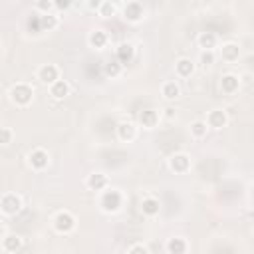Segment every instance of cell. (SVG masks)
<instances>
[{"instance_id": "obj_21", "label": "cell", "mask_w": 254, "mask_h": 254, "mask_svg": "<svg viewBox=\"0 0 254 254\" xmlns=\"http://www.w3.org/2000/svg\"><path fill=\"white\" fill-rule=\"evenodd\" d=\"M139 208H141L143 216L155 218V216H159V212H161V200H159L157 196H143Z\"/></svg>"}, {"instance_id": "obj_11", "label": "cell", "mask_w": 254, "mask_h": 254, "mask_svg": "<svg viewBox=\"0 0 254 254\" xmlns=\"http://www.w3.org/2000/svg\"><path fill=\"white\" fill-rule=\"evenodd\" d=\"M204 121L208 123L210 129L220 131V129H224V127L228 125V113H226V109H222V107H214V109H210V111L206 113Z\"/></svg>"}, {"instance_id": "obj_2", "label": "cell", "mask_w": 254, "mask_h": 254, "mask_svg": "<svg viewBox=\"0 0 254 254\" xmlns=\"http://www.w3.org/2000/svg\"><path fill=\"white\" fill-rule=\"evenodd\" d=\"M8 99L16 107H28L34 101V85L28 81H16L8 89Z\"/></svg>"}, {"instance_id": "obj_23", "label": "cell", "mask_w": 254, "mask_h": 254, "mask_svg": "<svg viewBox=\"0 0 254 254\" xmlns=\"http://www.w3.org/2000/svg\"><path fill=\"white\" fill-rule=\"evenodd\" d=\"M189 242H187V238H183V236H173V238H169L167 240V244H165V250L169 252V254H185V252H189Z\"/></svg>"}, {"instance_id": "obj_8", "label": "cell", "mask_w": 254, "mask_h": 254, "mask_svg": "<svg viewBox=\"0 0 254 254\" xmlns=\"http://www.w3.org/2000/svg\"><path fill=\"white\" fill-rule=\"evenodd\" d=\"M115 135H117V139L121 143H133L137 139V135H139V125L129 121V119H123V121H119L115 125Z\"/></svg>"}, {"instance_id": "obj_14", "label": "cell", "mask_w": 254, "mask_h": 254, "mask_svg": "<svg viewBox=\"0 0 254 254\" xmlns=\"http://www.w3.org/2000/svg\"><path fill=\"white\" fill-rule=\"evenodd\" d=\"M220 91L224 93V95H234V93H238V89H240V75H236V73H222L220 75Z\"/></svg>"}, {"instance_id": "obj_30", "label": "cell", "mask_w": 254, "mask_h": 254, "mask_svg": "<svg viewBox=\"0 0 254 254\" xmlns=\"http://www.w3.org/2000/svg\"><path fill=\"white\" fill-rule=\"evenodd\" d=\"M34 10L38 14H48V12L56 10V4H54V0H36L34 2Z\"/></svg>"}, {"instance_id": "obj_22", "label": "cell", "mask_w": 254, "mask_h": 254, "mask_svg": "<svg viewBox=\"0 0 254 254\" xmlns=\"http://www.w3.org/2000/svg\"><path fill=\"white\" fill-rule=\"evenodd\" d=\"M38 28L40 32H54L60 28V16L56 12H48V14H40L38 18Z\"/></svg>"}, {"instance_id": "obj_15", "label": "cell", "mask_w": 254, "mask_h": 254, "mask_svg": "<svg viewBox=\"0 0 254 254\" xmlns=\"http://www.w3.org/2000/svg\"><path fill=\"white\" fill-rule=\"evenodd\" d=\"M218 58L226 64H234L238 62L240 58V46L236 42H224L220 48H218Z\"/></svg>"}, {"instance_id": "obj_25", "label": "cell", "mask_w": 254, "mask_h": 254, "mask_svg": "<svg viewBox=\"0 0 254 254\" xmlns=\"http://www.w3.org/2000/svg\"><path fill=\"white\" fill-rule=\"evenodd\" d=\"M208 131H210V127H208V123L204 119H194L189 125V133H190L192 139H204Z\"/></svg>"}, {"instance_id": "obj_4", "label": "cell", "mask_w": 254, "mask_h": 254, "mask_svg": "<svg viewBox=\"0 0 254 254\" xmlns=\"http://www.w3.org/2000/svg\"><path fill=\"white\" fill-rule=\"evenodd\" d=\"M52 226H54V230L58 234H71L75 230V226H77V218H75V214L71 210L64 208V210H58L54 214Z\"/></svg>"}, {"instance_id": "obj_27", "label": "cell", "mask_w": 254, "mask_h": 254, "mask_svg": "<svg viewBox=\"0 0 254 254\" xmlns=\"http://www.w3.org/2000/svg\"><path fill=\"white\" fill-rule=\"evenodd\" d=\"M119 10H121V8H119L113 0H103V4H101V8H99V12H97V14H99L103 20H107V18H113Z\"/></svg>"}, {"instance_id": "obj_7", "label": "cell", "mask_w": 254, "mask_h": 254, "mask_svg": "<svg viewBox=\"0 0 254 254\" xmlns=\"http://www.w3.org/2000/svg\"><path fill=\"white\" fill-rule=\"evenodd\" d=\"M167 167H169V171L175 173V175H185V173L190 171V167H192V159H190L189 153L179 151V153L169 155V159H167Z\"/></svg>"}, {"instance_id": "obj_24", "label": "cell", "mask_w": 254, "mask_h": 254, "mask_svg": "<svg viewBox=\"0 0 254 254\" xmlns=\"http://www.w3.org/2000/svg\"><path fill=\"white\" fill-rule=\"evenodd\" d=\"M196 44L200 50H214L218 46V36L214 32H200L196 36Z\"/></svg>"}, {"instance_id": "obj_16", "label": "cell", "mask_w": 254, "mask_h": 254, "mask_svg": "<svg viewBox=\"0 0 254 254\" xmlns=\"http://www.w3.org/2000/svg\"><path fill=\"white\" fill-rule=\"evenodd\" d=\"M48 91H50V95H52L54 99L64 101V99L71 93V85H69V81H67V79L60 77V79H56L52 85H48Z\"/></svg>"}, {"instance_id": "obj_3", "label": "cell", "mask_w": 254, "mask_h": 254, "mask_svg": "<svg viewBox=\"0 0 254 254\" xmlns=\"http://www.w3.org/2000/svg\"><path fill=\"white\" fill-rule=\"evenodd\" d=\"M22 208H24L22 194H18L14 190H8V192H4L0 196V212H2V216H6V218L8 216H16V214L22 212Z\"/></svg>"}, {"instance_id": "obj_32", "label": "cell", "mask_w": 254, "mask_h": 254, "mask_svg": "<svg viewBox=\"0 0 254 254\" xmlns=\"http://www.w3.org/2000/svg\"><path fill=\"white\" fill-rule=\"evenodd\" d=\"M83 4H85V10H89V12H99L103 0H83Z\"/></svg>"}, {"instance_id": "obj_26", "label": "cell", "mask_w": 254, "mask_h": 254, "mask_svg": "<svg viewBox=\"0 0 254 254\" xmlns=\"http://www.w3.org/2000/svg\"><path fill=\"white\" fill-rule=\"evenodd\" d=\"M123 64L117 60V58H113V60H107L105 64H103V73H105V77H109V79H115V77H119L121 73H123Z\"/></svg>"}, {"instance_id": "obj_5", "label": "cell", "mask_w": 254, "mask_h": 254, "mask_svg": "<svg viewBox=\"0 0 254 254\" xmlns=\"http://www.w3.org/2000/svg\"><path fill=\"white\" fill-rule=\"evenodd\" d=\"M26 163H28V167H30L32 171L42 173V171H46V169L50 167V163H52L50 151L44 149V147H34V149L28 151V155H26Z\"/></svg>"}, {"instance_id": "obj_9", "label": "cell", "mask_w": 254, "mask_h": 254, "mask_svg": "<svg viewBox=\"0 0 254 254\" xmlns=\"http://www.w3.org/2000/svg\"><path fill=\"white\" fill-rule=\"evenodd\" d=\"M161 117H163L161 111H157L153 107H145V109H141L137 113V125L143 127V129H147V131H151V129H155L159 125Z\"/></svg>"}, {"instance_id": "obj_18", "label": "cell", "mask_w": 254, "mask_h": 254, "mask_svg": "<svg viewBox=\"0 0 254 254\" xmlns=\"http://www.w3.org/2000/svg\"><path fill=\"white\" fill-rule=\"evenodd\" d=\"M87 44H89V48H93V50H105L107 48V44H109V34L105 32V30H91L89 34H87Z\"/></svg>"}, {"instance_id": "obj_10", "label": "cell", "mask_w": 254, "mask_h": 254, "mask_svg": "<svg viewBox=\"0 0 254 254\" xmlns=\"http://www.w3.org/2000/svg\"><path fill=\"white\" fill-rule=\"evenodd\" d=\"M60 67L56 64H42L38 69H36V79L42 83V85H52L56 79H60Z\"/></svg>"}, {"instance_id": "obj_17", "label": "cell", "mask_w": 254, "mask_h": 254, "mask_svg": "<svg viewBox=\"0 0 254 254\" xmlns=\"http://www.w3.org/2000/svg\"><path fill=\"white\" fill-rule=\"evenodd\" d=\"M135 54H137V50H135V46L131 44V42H121V44H117V48H115V58L123 64V65H127V64H131L133 60H135Z\"/></svg>"}, {"instance_id": "obj_13", "label": "cell", "mask_w": 254, "mask_h": 254, "mask_svg": "<svg viewBox=\"0 0 254 254\" xmlns=\"http://www.w3.org/2000/svg\"><path fill=\"white\" fill-rule=\"evenodd\" d=\"M111 183H109V177L105 175V173H101V171H93V173H89L87 177H85V187L89 189V190H93V192H101L103 189H107Z\"/></svg>"}, {"instance_id": "obj_1", "label": "cell", "mask_w": 254, "mask_h": 254, "mask_svg": "<svg viewBox=\"0 0 254 254\" xmlns=\"http://www.w3.org/2000/svg\"><path fill=\"white\" fill-rule=\"evenodd\" d=\"M97 204H99V210L103 214H117L125 204V194H123V190H119V189L109 185L107 189H103L99 192Z\"/></svg>"}, {"instance_id": "obj_20", "label": "cell", "mask_w": 254, "mask_h": 254, "mask_svg": "<svg viewBox=\"0 0 254 254\" xmlns=\"http://www.w3.org/2000/svg\"><path fill=\"white\" fill-rule=\"evenodd\" d=\"M161 97H163L167 103L179 99V97H181V85H179V81H177V79H167V81H163V83H161Z\"/></svg>"}, {"instance_id": "obj_29", "label": "cell", "mask_w": 254, "mask_h": 254, "mask_svg": "<svg viewBox=\"0 0 254 254\" xmlns=\"http://www.w3.org/2000/svg\"><path fill=\"white\" fill-rule=\"evenodd\" d=\"M14 137H16V133H14L12 127H8V125L0 127V145H2V147H8V145L14 141Z\"/></svg>"}, {"instance_id": "obj_34", "label": "cell", "mask_w": 254, "mask_h": 254, "mask_svg": "<svg viewBox=\"0 0 254 254\" xmlns=\"http://www.w3.org/2000/svg\"><path fill=\"white\" fill-rule=\"evenodd\" d=\"M161 115H163L165 119H173V117L177 115V111H175V107H171V105H169V107H165V109H163V113H161Z\"/></svg>"}, {"instance_id": "obj_6", "label": "cell", "mask_w": 254, "mask_h": 254, "mask_svg": "<svg viewBox=\"0 0 254 254\" xmlns=\"http://www.w3.org/2000/svg\"><path fill=\"white\" fill-rule=\"evenodd\" d=\"M121 18L127 24H139L145 18V6L139 0H125L121 6Z\"/></svg>"}, {"instance_id": "obj_12", "label": "cell", "mask_w": 254, "mask_h": 254, "mask_svg": "<svg viewBox=\"0 0 254 254\" xmlns=\"http://www.w3.org/2000/svg\"><path fill=\"white\" fill-rule=\"evenodd\" d=\"M22 246H24V238H22L20 234L8 232V234H4V236L0 238V250H2L4 254H16V252L22 250Z\"/></svg>"}, {"instance_id": "obj_31", "label": "cell", "mask_w": 254, "mask_h": 254, "mask_svg": "<svg viewBox=\"0 0 254 254\" xmlns=\"http://www.w3.org/2000/svg\"><path fill=\"white\" fill-rule=\"evenodd\" d=\"M125 252H127V254H149L151 248H149L145 242H133V244H129V246L125 248Z\"/></svg>"}, {"instance_id": "obj_33", "label": "cell", "mask_w": 254, "mask_h": 254, "mask_svg": "<svg viewBox=\"0 0 254 254\" xmlns=\"http://www.w3.org/2000/svg\"><path fill=\"white\" fill-rule=\"evenodd\" d=\"M54 4H56V10H58V12H65V10L71 8L73 0H54Z\"/></svg>"}, {"instance_id": "obj_19", "label": "cell", "mask_w": 254, "mask_h": 254, "mask_svg": "<svg viewBox=\"0 0 254 254\" xmlns=\"http://www.w3.org/2000/svg\"><path fill=\"white\" fill-rule=\"evenodd\" d=\"M194 69H196V64L190 60V58H179L177 62H175V75L177 77H181V79H187V77H190L192 73H194Z\"/></svg>"}, {"instance_id": "obj_28", "label": "cell", "mask_w": 254, "mask_h": 254, "mask_svg": "<svg viewBox=\"0 0 254 254\" xmlns=\"http://www.w3.org/2000/svg\"><path fill=\"white\" fill-rule=\"evenodd\" d=\"M214 60H216L214 50H200V52H198V64H200V65L208 67V65L214 64Z\"/></svg>"}]
</instances>
